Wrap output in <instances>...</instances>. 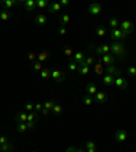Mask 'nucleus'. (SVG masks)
I'll return each mask as SVG.
<instances>
[{"mask_svg": "<svg viewBox=\"0 0 136 152\" xmlns=\"http://www.w3.org/2000/svg\"><path fill=\"white\" fill-rule=\"evenodd\" d=\"M78 66H79L78 63H76L74 58H71L70 63H68V69H70L71 72H76V71H78Z\"/></svg>", "mask_w": 136, "mask_h": 152, "instance_id": "obj_29", "label": "nucleus"}, {"mask_svg": "<svg viewBox=\"0 0 136 152\" xmlns=\"http://www.w3.org/2000/svg\"><path fill=\"white\" fill-rule=\"evenodd\" d=\"M26 125H27V129L29 130H33L35 128V124L34 122H26Z\"/></svg>", "mask_w": 136, "mask_h": 152, "instance_id": "obj_45", "label": "nucleus"}, {"mask_svg": "<svg viewBox=\"0 0 136 152\" xmlns=\"http://www.w3.org/2000/svg\"><path fill=\"white\" fill-rule=\"evenodd\" d=\"M15 122L16 124H22V122H27V114L25 111H19L15 115Z\"/></svg>", "mask_w": 136, "mask_h": 152, "instance_id": "obj_18", "label": "nucleus"}, {"mask_svg": "<svg viewBox=\"0 0 136 152\" xmlns=\"http://www.w3.org/2000/svg\"><path fill=\"white\" fill-rule=\"evenodd\" d=\"M65 152H76V148H75V147H68Z\"/></svg>", "mask_w": 136, "mask_h": 152, "instance_id": "obj_48", "label": "nucleus"}, {"mask_svg": "<svg viewBox=\"0 0 136 152\" xmlns=\"http://www.w3.org/2000/svg\"><path fill=\"white\" fill-rule=\"evenodd\" d=\"M87 11H89L90 15H99L102 12V6L99 3H91L87 8Z\"/></svg>", "mask_w": 136, "mask_h": 152, "instance_id": "obj_7", "label": "nucleus"}, {"mask_svg": "<svg viewBox=\"0 0 136 152\" xmlns=\"http://www.w3.org/2000/svg\"><path fill=\"white\" fill-rule=\"evenodd\" d=\"M54 104H56V101H54V99H48V101L44 103V109H42L41 113L44 114V115H48V114L52 111Z\"/></svg>", "mask_w": 136, "mask_h": 152, "instance_id": "obj_10", "label": "nucleus"}, {"mask_svg": "<svg viewBox=\"0 0 136 152\" xmlns=\"http://www.w3.org/2000/svg\"><path fill=\"white\" fill-rule=\"evenodd\" d=\"M38 121V113L37 111H30L27 114V122H37Z\"/></svg>", "mask_w": 136, "mask_h": 152, "instance_id": "obj_24", "label": "nucleus"}, {"mask_svg": "<svg viewBox=\"0 0 136 152\" xmlns=\"http://www.w3.org/2000/svg\"><path fill=\"white\" fill-rule=\"evenodd\" d=\"M59 33H60L61 35H65V34H67V27H60V30H59Z\"/></svg>", "mask_w": 136, "mask_h": 152, "instance_id": "obj_47", "label": "nucleus"}, {"mask_svg": "<svg viewBox=\"0 0 136 152\" xmlns=\"http://www.w3.org/2000/svg\"><path fill=\"white\" fill-rule=\"evenodd\" d=\"M0 4H1V6H3L7 11H10V10L14 8L16 4H19V1H18V0H1V1H0Z\"/></svg>", "mask_w": 136, "mask_h": 152, "instance_id": "obj_12", "label": "nucleus"}, {"mask_svg": "<svg viewBox=\"0 0 136 152\" xmlns=\"http://www.w3.org/2000/svg\"><path fill=\"white\" fill-rule=\"evenodd\" d=\"M3 152H14V144L11 141L6 142L3 145Z\"/></svg>", "mask_w": 136, "mask_h": 152, "instance_id": "obj_35", "label": "nucleus"}, {"mask_svg": "<svg viewBox=\"0 0 136 152\" xmlns=\"http://www.w3.org/2000/svg\"><path fill=\"white\" fill-rule=\"evenodd\" d=\"M90 48H94V50L97 54H109L110 53V46H109L108 44L105 45H98V46H94V45H90Z\"/></svg>", "mask_w": 136, "mask_h": 152, "instance_id": "obj_5", "label": "nucleus"}, {"mask_svg": "<svg viewBox=\"0 0 136 152\" xmlns=\"http://www.w3.org/2000/svg\"><path fill=\"white\" fill-rule=\"evenodd\" d=\"M49 6V1L48 0H37V7L38 8H46V7Z\"/></svg>", "mask_w": 136, "mask_h": 152, "instance_id": "obj_37", "label": "nucleus"}, {"mask_svg": "<svg viewBox=\"0 0 136 152\" xmlns=\"http://www.w3.org/2000/svg\"><path fill=\"white\" fill-rule=\"evenodd\" d=\"M108 94L106 92H104V91H98L97 94L94 95V102L95 103H98V104H104L105 102L108 101Z\"/></svg>", "mask_w": 136, "mask_h": 152, "instance_id": "obj_8", "label": "nucleus"}, {"mask_svg": "<svg viewBox=\"0 0 136 152\" xmlns=\"http://www.w3.org/2000/svg\"><path fill=\"white\" fill-rule=\"evenodd\" d=\"M127 73L129 76H136V66H128V68H127Z\"/></svg>", "mask_w": 136, "mask_h": 152, "instance_id": "obj_40", "label": "nucleus"}, {"mask_svg": "<svg viewBox=\"0 0 136 152\" xmlns=\"http://www.w3.org/2000/svg\"><path fill=\"white\" fill-rule=\"evenodd\" d=\"M51 77L56 83H61L67 79V73L63 72V71H59V69H52L51 71Z\"/></svg>", "mask_w": 136, "mask_h": 152, "instance_id": "obj_3", "label": "nucleus"}, {"mask_svg": "<svg viewBox=\"0 0 136 152\" xmlns=\"http://www.w3.org/2000/svg\"><path fill=\"white\" fill-rule=\"evenodd\" d=\"M40 76H41L42 79H49L51 77V71L48 69V68H42L41 72H40Z\"/></svg>", "mask_w": 136, "mask_h": 152, "instance_id": "obj_34", "label": "nucleus"}, {"mask_svg": "<svg viewBox=\"0 0 136 152\" xmlns=\"http://www.w3.org/2000/svg\"><path fill=\"white\" fill-rule=\"evenodd\" d=\"M109 26H110L112 30H114V28H118V26H120L118 19L117 18H110V20H109Z\"/></svg>", "mask_w": 136, "mask_h": 152, "instance_id": "obj_32", "label": "nucleus"}, {"mask_svg": "<svg viewBox=\"0 0 136 152\" xmlns=\"http://www.w3.org/2000/svg\"><path fill=\"white\" fill-rule=\"evenodd\" d=\"M114 60H116V58H114L110 53H109V54H104V56L101 57L102 64H105V65H112V64L114 63Z\"/></svg>", "mask_w": 136, "mask_h": 152, "instance_id": "obj_17", "label": "nucleus"}, {"mask_svg": "<svg viewBox=\"0 0 136 152\" xmlns=\"http://www.w3.org/2000/svg\"><path fill=\"white\" fill-rule=\"evenodd\" d=\"M85 58H86V54L83 53V52H76V53H74V60L78 63V65L82 64L83 61H85Z\"/></svg>", "mask_w": 136, "mask_h": 152, "instance_id": "obj_20", "label": "nucleus"}, {"mask_svg": "<svg viewBox=\"0 0 136 152\" xmlns=\"http://www.w3.org/2000/svg\"><path fill=\"white\" fill-rule=\"evenodd\" d=\"M102 83H104L105 86H108V87H112V86L114 84V76L105 75L104 77H102Z\"/></svg>", "mask_w": 136, "mask_h": 152, "instance_id": "obj_19", "label": "nucleus"}, {"mask_svg": "<svg viewBox=\"0 0 136 152\" xmlns=\"http://www.w3.org/2000/svg\"><path fill=\"white\" fill-rule=\"evenodd\" d=\"M86 92H87V95H91V96H94V95L98 92L95 83H87V84H86Z\"/></svg>", "mask_w": 136, "mask_h": 152, "instance_id": "obj_15", "label": "nucleus"}, {"mask_svg": "<svg viewBox=\"0 0 136 152\" xmlns=\"http://www.w3.org/2000/svg\"><path fill=\"white\" fill-rule=\"evenodd\" d=\"M23 7H25V11H34L37 8V1L35 0H26L25 3H23Z\"/></svg>", "mask_w": 136, "mask_h": 152, "instance_id": "obj_14", "label": "nucleus"}, {"mask_svg": "<svg viewBox=\"0 0 136 152\" xmlns=\"http://www.w3.org/2000/svg\"><path fill=\"white\" fill-rule=\"evenodd\" d=\"M106 75H112V76H117V75H121L120 71L116 68V66L112 64V65H106V69H105Z\"/></svg>", "mask_w": 136, "mask_h": 152, "instance_id": "obj_16", "label": "nucleus"}, {"mask_svg": "<svg viewBox=\"0 0 136 152\" xmlns=\"http://www.w3.org/2000/svg\"><path fill=\"white\" fill-rule=\"evenodd\" d=\"M71 20V16L68 15V14H63V15L60 16V26L61 27H65L68 23H70Z\"/></svg>", "mask_w": 136, "mask_h": 152, "instance_id": "obj_21", "label": "nucleus"}, {"mask_svg": "<svg viewBox=\"0 0 136 152\" xmlns=\"http://www.w3.org/2000/svg\"><path fill=\"white\" fill-rule=\"evenodd\" d=\"M95 64V58L93 56H86L85 61H83L82 64H79V65H86V66H91Z\"/></svg>", "mask_w": 136, "mask_h": 152, "instance_id": "obj_22", "label": "nucleus"}, {"mask_svg": "<svg viewBox=\"0 0 136 152\" xmlns=\"http://www.w3.org/2000/svg\"><path fill=\"white\" fill-rule=\"evenodd\" d=\"M106 33H108V30L104 26H97V28H95V34L98 35V37H105Z\"/></svg>", "mask_w": 136, "mask_h": 152, "instance_id": "obj_26", "label": "nucleus"}, {"mask_svg": "<svg viewBox=\"0 0 136 152\" xmlns=\"http://www.w3.org/2000/svg\"><path fill=\"white\" fill-rule=\"evenodd\" d=\"M87 148H97L94 141H86V149Z\"/></svg>", "mask_w": 136, "mask_h": 152, "instance_id": "obj_42", "label": "nucleus"}, {"mask_svg": "<svg viewBox=\"0 0 136 152\" xmlns=\"http://www.w3.org/2000/svg\"><path fill=\"white\" fill-rule=\"evenodd\" d=\"M0 19H1L3 22H7V20H10V19H11V14H10V11H7V10L0 11Z\"/></svg>", "mask_w": 136, "mask_h": 152, "instance_id": "obj_27", "label": "nucleus"}, {"mask_svg": "<svg viewBox=\"0 0 136 152\" xmlns=\"http://www.w3.org/2000/svg\"><path fill=\"white\" fill-rule=\"evenodd\" d=\"M110 52L112 54H116V57H117L118 60H125L128 56V50L125 49V46H124L123 42H112L110 45Z\"/></svg>", "mask_w": 136, "mask_h": 152, "instance_id": "obj_1", "label": "nucleus"}, {"mask_svg": "<svg viewBox=\"0 0 136 152\" xmlns=\"http://www.w3.org/2000/svg\"><path fill=\"white\" fill-rule=\"evenodd\" d=\"M49 57H51V53H49V52H41L40 54H37V60H38V61H41V63H42V61L48 60Z\"/></svg>", "mask_w": 136, "mask_h": 152, "instance_id": "obj_28", "label": "nucleus"}, {"mask_svg": "<svg viewBox=\"0 0 136 152\" xmlns=\"http://www.w3.org/2000/svg\"><path fill=\"white\" fill-rule=\"evenodd\" d=\"M61 10H63V7L60 6V3H57V1H52V3H49V6H48V11L51 14L60 12Z\"/></svg>", "mask_w": 136, "mask_h": 152, "instance_id": "obj_11", "label": "nucleus"}, {"mask_svg": "<svg viewBox=\"0 0 136 152\" xmlns=\"http://www.w3.org/2000/svg\"><path fill=\"white\" fill-rule=\"evenodd\" d=\"M35 23L40 26L45 25L46 23V15H44V14H38L37 16H35Z\"/></svg>", "mask_w": 136, "mask_h": 152, "instance_id": "obj_25", "label": "nucleus"}, {"mask_svg": "<svg viewBox=\"0 0 136 152\" xmlns=\"http://www.w3.org/2000/svg\"><path fill=\"white\" fill-rule=\"evenodd\" d=\"M133 28H135V26H133V23L131 20H123V22H120V30H123L127 35L133 33Z\"/></svg>", "mask_w": 136, "mask_h": 152, "instance_id": "obj_4", "label": "nucleus"}, {"mask_svg": "<svg viewBox=\"0 0 136 152\" xmlns=\"http://www.w3.org/2000/svg\"><path fill=\"white\" fill-rule=\"evenodd\" d=\"M76 152H86V149H83V148H76Z\"/></svg>", "mask_w": 136, "mask_h": 152, "instance_id": "obj_50", "label": "nucleus"}, {"mask_svg": "<svg viewBox=\"0 0 136 152\" xmlns=\"http://www.w3.org/2000/svg\"><path fill=\"white\" fill-rule=\"evenodd\" d=\"M82 101L86 106H91V104L94 103V98H93L91 95H85V96L82 98Z\"/></svg>", "mask_w": 136, "mask_h": 152, "instance_id": "obj_30", "label": "nucleus"}, {"mask_svg": "<svg viewBox=\"0 0 136 152\" xmlns=\"http://www.w3.org/2000/svg\"><path fill=\"white\" fill-rule=\"evenodd\" d=\"M0 152H3V145L0 144Z\"/></svg>", "mask_w": 136, "mask_h": 152, "instance_id": "obj_51", "label": "nucleus"}, {"mask_svg": "<svg viewBox=\"0 0 136 152\" xmlns=\"http://www.w3.org/2000/svg\"><path fill=\"white\" fill-rule=\"evenodd\" d=\"M127 137H128V132L125 129L116 130V133H114V139H116L117 142H124L127 140Z\"/></svg>", "mask_w": 136, "mask_h": 152, "instance_id": "obj_9", "label": "nucleus"}, {"mask_svg": "<svg viewBox=\"0 0 136 152\" xmlns=\"http://www.w3.org/2000/svg\"><path fill=\"white\" fill-rule=\"evenodd\" d=\"M35 111H42V109H44V103H35Z\"/></svg>", "mask_w": 136, "mask_h": 152, "instance_id": "obj_43", "label": "nucleus"}, {"mask_svg": "<svg viewBox=\"0 0 136 152\" xmlns=\"http://www.w3.org/2000/svg\"><path fill=\"white\" fill-rule=\"evenodd\" d=\"M104 64H102V61H101V58H99L98 61H95V64L93 66H94V73L95 75H98V76H101V75H104V72H105V69H104Z\"/></svg>", "mask_w": 136, "mask_h": 152, "instance_id": "obj_13", "label": "nucleus"}, {"mask_svg": "<svg viewBox=\"0 0 136 152\" xmlns=\"http://www.w3.org/2000/svg\"><path fill=\"white\" fill-rule=\"evenodd\" d=\"M64 54H65L67 57H72L74 56L72 48H70V46H65V48H64Z\"/></svg>", "mask_w": 136, "mask_h": 152, "instance_id": "obj_38", "label": "nucleus"}, {"mask_svg": "<svg viewBox=\"0 0 136 152\" xmlns=\"http://www.w3.org/2000/svg\"><path fill=\"white\" fill-rule=\"evenodd\" d=\"M16 130H18L19 133H23L26 132L27 129V125H26V122H22V124H16Z\"/></svg>", "mask_w": 136, "mask_h": 152, "instance_id": "obj_36", "label": "nucleus"}, {"mask_svg": "<svg viewBox=\"0 0 136 152\" xmlns=\"http://www.w3.org/2000/svg\"><path fill=\"white\" fill-rule=\"evenodd\" d=\"M76 72L79 73V75L85 76V75H89L90 73V66H86V65H79L78 66V71Z\"/></svg>", "mask_w": 136, "mask_h": 152, "instance_id": "obj_23", "label": "nucleus"}, {"mask_svg": "<svg viewBox=\"0 0 136 152\" xmlns=\"http://www.w3.org/2000/svg\"><path fill=\"white\" fill-rule=\"evenodd\" d=\"M52 113L54 114V115H60L61 113H63V107H61V104L56 103L53 106V109H52Z\"/></svg>", "mask_w": 136, "mask_h": 152, "instance_id": "obj_33", "label": "nucleus"}, {"mask_svg": "<svg viewBox=\"0 0 136 152\" xmlns=\"http://www.w3.org/2000/svg\"><path fill=\"white\" fill-rule=\"evenodd\" d=\"M34 152H37V151H34Z\"/></svg>", "mask_w": 136, "mask_h": 152, "instance_id": "obj_52", "label": "nucleus"}, {"mask_svg": "<svg viewBox=\"0 0 136 152\" xmlns=\"http://www.w3.org/2000/svg\"><path fill=\"white\" fill-rule=\"evenodd\" d=\"M127 37L128 35L125 34L123 30H120V28H114V30H112L110 31V38L112 39H114L116 42H123Z\"/></svg>", "mask_w": 136, "mask_h": 152, "instance_id": "obj_2", "label": "nucleus"}, {"mask_svg": "<svg viewBox=\"0 0 136 152\" xmlns=\"http://www.w3.org/2000/svg\"><path fill=\"white\" fill-rule=\"evenodd\" d=\"M114 86L120 90H127L128 88V82L124 79L121 75H117L114 77Z\"/></svg>", "mask_w": 136, "mask_h": 152, "instance_id": "obj_6", "label": "nucleus"}, {"mask_svg": "<svg viewBox=\"0 0 136 152\" xmlns=\"http://www.w3.org/2000/svg\"><path fill=\"white\" fill-rule=\"evenodd\" d=\"M32 68H33V71L37 73V72H41V69L44 68V66H42V63H41V61L37 60V61H34V63H33V66H32Z\"/></svg>", "mask_w": 136, "mask_h": 152, "instance_id": "obj_31", "label": "nucleus"}, {"mask_svg": "<svg viewBox=\"0 0 136 152\" xmlns=\"http://www.w3.org/2000/svg\"><path fill=\"white\" fill-rule=\"evenodd\" d=\"M27 57H29V60H30V61H33V63H34V61H37V54H35V53H33V52H30Z\"/></svg>", "mask_w": 136, "mask_h": 152, "instance_id": "obj_41", "label": "nucleus"}, {"mask_svg": "<svg viewBox=\"0 0 136 152\" xmlns=\"http://www.w3.org/2000/svg\"><path fill=\"white\" fill-rule=\"evenodd\" d=\"M34 107H35V104L33 103V102H27V103L25 104V110H27V111H33Z\"/></svg>", "mask_w": 136, "mask_h": 152, "instance_id": "obj_39", "label": "nucleus"}, {"mask_svg": "<svg viewBox=\"0 0 136 152\" xmlns=\"http://www.w3.org/2000/svg\"><path fill=\"white\" fill-rule=\"evenodd\" d=\"M68 4H70V1H68V0H61V1H60V6L61 7H68Z\"/></svg>", "mask_w": 136, "mask_h": 152, "instance_id": "obj_46", "label": "nucleus"}, {"mask_svg": "<svg viewBox=\"0 0 136 152\" xmlns=\"http://www.w3.org/2000/svg\"><path fill=\"white\" fill-rule=\"evenodd\" d=\"M86 152H97V148H87Z\"/></svg>", "mask_w": 136, "mask_h": 152, "instance_id": "obj_49", "label": "nucleus"}, {"mask_svg": "<svg viewBox=\"0 0 136 152\" xmlns=\"http://www.w3.org/2000/svg\"><path fill=\"white\" fill-rule=\"evenodd\" d=\"M6 142H8V139H7L6 136H0V144H1V145H4Z\"/></svg>", "mask_w": 136, "mask_h": 152, "instance_id": "obj_44", "label": "nucleus"}]
</instances>
